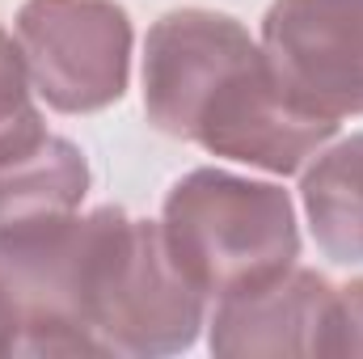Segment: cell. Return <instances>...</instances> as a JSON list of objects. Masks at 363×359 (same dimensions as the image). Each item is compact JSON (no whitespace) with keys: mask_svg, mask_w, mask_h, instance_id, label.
I'll list each match as a JSON object with an SVG mask.
<instances>
[{"mask_svg":"<svg viewBox=\"0 0 363 359\" xmlns=\"http://www.w3.org/2000/svg\"><path fill=\"white\" fill-rule=\"evenodd\" d=\"M47 136L34 106V81L21 55V43L0 26V161L34 148Z\"/></svg>","mask_w":363,"mask_h":359,"instance_id":"cell-10","label":"cell"},{"mask_svg":"<svg viewBox=\"0 0 363 359\" xmlns=\"http://www.w3.org/2000/svg\"><path fill=\"white\" fill-rule=\"evenodd\" d=\"M85 326L101 355H178L207 326V296L186 279L161 224L93 211Z\"/></svg>","mask_w":363,"mask_h":359,"instance_id":"cell-2","label":"cell"},{"mask_svg":"<svg viewBox=\"0 0 363 359\" xmlns=\"http://www.w3.org/2000/svg\"><path fill=\"white\" fill-rule=\"evenodd\" d=\"M17 347H21V317L13 300L0 292V355H17Z\"/></svg>","mask_w":363,"mask_h":359,"instance_id":"cell-12","label":"cell"},{"mask_svg":"<svg viewBox=\"0 0 363 359\" xmlns=\"http://www.w3.org/2000/svg\"><path fill=\"white\" fill-rule=\"evenodd\" d=\"M334 136L338 123L291 97L258 51L211 93L190 140L224 161H241L267 174H296Z\"/></svg>","mask_w":363,"mask_h":359,"instance_id":"cell-4","label":"cell"},{"mask_svg":"<svg viewBox=\"0 0 363 359\" xmlns=\"http://www.w3.org/2000/svg\"><path fill=\"white\" fill-rule=\"evenodd\" d=\"M317 355H363V279L334 287Z\"/></svg>","mask_w":363,"mask_h":359,"instance_id":"cell-11","label":"cell"},{"mask_svg":"<svg viewBox=\"0 0 363 359\" xmlns=\"http://www.w3.org/2000/svg\"><path fill=\"white\" fill-rule=\"evenodd\" d=\"M161 233L186 279L207 300L262 287L300 258V228L287 190L224 170H194L174 182Z\"/></svg>","mask_w":363,"mask_h":359,"instance_id":"cell-1","label":"cell"},{"mask_svg":"<svg viewBox=\"0 0 363 359\" xmlns=\"http://www.w3.org/2000/svg\"><path fill=\"white\" fill-rule=\"evenodd\" d=\"M17 43L38 97L60 114H93L127 93L131 17L114 0H26Z\"/></svg>","mask_w":363,"mask_h":359,"instance_id":"cell-3","label":"cell"},{"mask_svg":"<svg viewBox=\"0 0 363 359\" xmlns=\"http://www.w3.org/2000/svg\"><path fill=\"white\" fill-rule=\"evenodd\" d=\"M262 47L250 30L211 9L165 13L144 43V110L148 123L174 140H190L203 106Z\"/></svg>","mask_w":363,"mask_h":359,"instance_id":"cell-6","label":"cell"},{"mask_svg":"<svg viewBox=\"0 0 363 359\" xmlns=\"http://www.w3.org/2000/svg\"><path fill=\"white\" fill-rule=\"evenodd\" d=\"M330 300H334V287L325 275L304 267L283 270L262 287L216 300L211 351L228 359L317 355Z\"/></svg>","mask_w":363,"mask_h":359,"instance_id":"cell-7","label":"cell"},{"mask_svg":"<svg viewBox=\"0 0 363 359\" xmlns=\"http://www.w3.org/2000/svg\"><path fill=\"white\" fill-rule=\"evenodd\" d=\"M89 190V165L64 136H43L34 148L0 161V228H21L72 216Z\"/></svg>","mask_w":363,"mask_h":359,"instance_id":"cell-8","label":"cell"},{"mask_svg":"<svg viewBox=\"0 0 363 359\" xmlns=\"http://www.w3.org/2000/svg\"><path fill=\"white\" fill-rule=\"evenodd\" d=\"M313 241L342 267L363 263V131L321 148L300 182Z\"/></svg>","mask_w":363,"mask_h":359,"instance_id":"cell-9","label":"cell"},{"mask_svg":"<svg viewBox=\"0 0 363 359\" xmlns=\"http://www.w3.org/2000/svg\"><path fill=\"white\" fill-rule=\"evenodd\" d=\"M258 47L308 110L334 123L363 114V0H274Z\"/></svg>","mask_w":363,"mask_h":359,"instance_id":"cell-5","label":"cell"}]
</instances>
